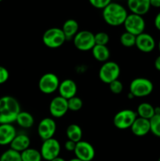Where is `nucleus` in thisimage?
Here are the masks:
<instances>
[{
    "mask_svg": "<svg viewBox=\"0 0 160 161\" xmlns=\"http://www.w3.org/2000/svg\"><path fill=\"white\" fill-rule=\"evenodd\" d=\"M151 132L155 136L160 138V114H155L150 119Z\"/></svg>",
    "mask_w": 160,
    "mask_h": 161,
    "instance_id": "28",
    "label": "nucleus"
},
{
    "mask_svg": "<svg viewBox=\"0 0 160 161\" xmlns=\"http://www.w3.org/2000/svg\"><path fill=\"white\" fill-rule=\"evenodd\" d=\"M61 144L56 138H50L42 142L40 153L42 160L51 161L56 157H60L61 153Z\"/></svg>",
    "mask_w": 160,
    "mask_h": 161,
    "instance_id": "9",
    "label": "nucleus"
},
{
    "mask_svg": "<svg viewBox=\"0 0 160 161\" xmlns=\"http://www.w3.org/2000/svg\"><path fill=\"white\" fill-rule=\"evenodd\" d=\"M17 135L15 127L12 124H0V146L10 145Z\"/></svg>",
    "mask_w": 160,
    "mask_h": 161,
    "instance_id": "17",
    "label": "nucleus"
},
{
    "mask_svg": "<svg viewBox=\"0 0 160 161\" xmlns=\"http://www.w3.org/2000/svg\"><path fill=\"white\" fill-rule=\"evenodd\" d=\"M74 153L82 161H92L95 157V149L90 143L82 140L76 143Z\"/></svg>",
    "mask_w": 160,
    "mask_h": 161,
    "instance_id": "12",
    "label": "nucleus"
},
{
    "mask_svg": "<svg viewBox=\"0 0 160 161\" xmlns=\"http://www.w3.org/2000/svg\"><path fill=\"white\" fill-rule=\"evenodd\" d=\"M154 64H155V68L156 70L159 71L160 72V55L159 56L157 57L156 58H155V63H154Z\"/></svg>",
    "mask_w": 160,
    "mask_h": 161,
    "instance_id": "37",
    "label": "nucleus"
},
{
    "mask_svg": "<svg viewBox=\"0 0 160 161\" xmlns=\"http://www.w3.org/2000/svg\"><path fill=\"white\" fill-rule=\"evenodd\" d=\"M132 133L137 137L145 136L146 135L151 132L150 120L138 117L135 119L133 125L130 127Z\"/></svg>",
    "mask_w": 160,
    "mask_h": 161,
    "instance_id": "18",
    "label": "nucleus"
},
{
    "mask_svg": "<svg viewBox=\"0 0 160 161\" xmlns=\"http://www.w3.org/2000/svg\"><path fill=\"white\" fill-rule=\"evenodd\" d=\"M49 110L53 118H61L68 111L67 100L61 96L53 97L50 103Z\"/></svg>",
    "mask_w": 160,
    "mask_h": 161,
    "instance_id": "13",
    "label": "nucleus"
},
{
    "mask_svg": "<svg viewBox=\"0 0 160 161\" xmlns=\"http://www.w3.org/2000/svg\"><path fill=\"white\" fill-rule=\"evenodd\" d=\"M56 130V124L52 118L45 117L39 122L38 125V135L42 140L53 138Z\"/></svg>",
    "mask_w": 160,
    "mask_h": 161,
    "instance_id": "11",
    "label": "nucleus"
},
{
    "mask_svg": "<svg viewBox=\"0 0 160 161\" xmlns=\"http://www.w3.org/2000/svg\"><path fill=\"white\" fill-rule=\"evenodd\" d=\"M0 161H22L20 153L9 149L3 152L0 156Z\"/></svg>",
    "mask_w": 160,
    "mask_h": 161,
    "instance_id": "26",
    "label": "nucleus"
},
{
    "mask_svg": "<svg viewBox=\"0 0 160 161\" xmlns=\"http://www.w3.org/2000/svg\"><path fill=\"white\" fill-rule=\"evenodd\" d=\"M75 146H76V143L73 141H71V140L67 139L64 143V149L67 152H74Z\"/></svg>",
    "mask_w": 160,
    "mask_h": 161,
    "instance_id": "34",
    "label": "nucleus"
},
{
    "mask_svg": "<svg viewBox=\"0 0 160 161\" xmlns=\"http://www.w3.org/2000/svg\"><path fill=\"white\" fill-rule=\"evenodd\" d=\"M16 123L18 124L19 127H22V128H31L34 125V117L28 112L20 111L16 119Z\"/></svg>",
    "mask_w": 160,
    "mask_h": 161,
    "instance_id": "23",
    "label": "nucleus"
},
{
    "mask_svg": "<svg viewBox=\"0 0 160 161\" xmlns=\"http://www.w3.org/2000/svg\"><path fill=\"white\" fill-rule=\"evenodd\" d=\"M154 25H155V27L156 28V29L160 31V12L158 13L157 15L155 16V20H154Z\"/></svg>",
    "mask_w": 160,
    "mask_h": 161,
    "instance_id": "35",
    "label": "nucleus"
},
{
    "mask_svg": "<svg viewBox=\"0 0 160 161\" xmlns=\"http://www.w3.org/2000/svg\"><path fill=\"white\" fill-rule=\"evenodd\" d=\"M30 144H31V140L28 135L25 134H19L16 135L9 146H10V149L20 153L30 148Z\"/></svg>",
    "mask_w": 160,
    "mask_h": 161,
    "instance_id": "19",
    "label": "nucleus"
},
{
    "mask_svg": "<svg viewBox=\"0 0 160 161\" xmlns=\"http://www.w3.org/2000/svg\"><path fill=\"white\" fill-rule=\"evenodd\" d=\"M136 113L138 117L150 120L155 115V107L147 102H142L138 105Z\"/></svg>",
    "mask_w": 160,
    "mask_h": 161,
    "instance_id": "22",
    "label": "nucleus"
},
{
    "mask_svg": "<svg viewBox=\"0 0 160 161\" xmlns=\"http://www.w3.org/2000/svg\"><path fill=\"white\" fill-rule=\"evenodd\" d=\"M20 105L14 97L9 95L0 97V124H12L20 113Z\"/></svg>",
    "mask_w": 160,
    "mask_h": 161,
    "instance_id": "1",
    "label": "nucleus"
},
{
    "mask_svg": "<svg viewBox=\"0 0 160 161\" xmlns=\"http://www.w3.org/2000/svg\"><path fill=\"white\" fill-rule=\"evenodd\" d=\"M155 114H160V107H155Z\"/></svg>",
    "mask_w": 160,
    "mask_h": 161,
    "instance_id": "39",
    "label": "nucleus"
},
{
    "mask_svg": "<svg viewBox=\"0 0 160 161\" xmlns=\"http://www.w3.org/2000/svg\"><path fill=\"white\" fill-rule=\"evenodd\" d=\"M51 161H66V160H64V158H62V157H56L55 159H53V160H52Z\"/></svg>",
    "mask_w": 160,
    "mask_h": 161,
    "instance_id": "38",
    "label": "nucleus"
},
{
    "mask_svg": "<svg viewBox=\"0 0 160 161\" xmlns=\"http://www.w3.org/2000/svg\"><path fill=\"white\" fill-rule=\"evenodd\" d=\"M68 161H82V160H79V159L76 158V157H75V158L71 159V160H69Z\"/></svg>",
    "mask_w": 160,
    "mask_h": 161,
    "instance_id": "40",
    "label": "nucleus"
},
{
    "mask_svg": "<svg viewBox=\"0 0 160 161\" xmlns=\"http://www.w3.org/2000/svg\"><path fill=\"white\" fill-rule=\"evenodd\" d=\"M123 25L125 31L135 36L144 32L146 27L145 20L143 18V16L134 14H128Z\"/></svg>",
    "mask_w": 160,
    "mask_h": 161,
    "instance_id": "8",
    "label": "nucleus"
},
{
    "mask_svg": "<svg viewBox=\"0 0 160 161\" xmlns=\"http://www.w3.org/2000/svg\"><path fill=\"white\" fill-rule=\"evenodd\" d=\"M93 57L99 62H106L110 58V50L107 46L95 45L92 49Z\"/></svg>",
    "mask_w": 160,
    "mask_h": 161,
    "instance_id": "21",
    "label": "nucleus"
},
{
    "mask_svg": "<svg viewBox=\"0 0 160 161\" xmlns=\"http://www.w3.org/2000/svg\"><path fill=\"white\" fill-rule=\"evenodd\" d=\"M158 51H159V53H160V39H159V41H158Z\"/></svg>",
    "mask_w": 160,
    "mask_h": 161,
    "instance_id": "42",
    "label": "nucleus"
},
{
    "mask_svg": "<svg viewBox=\"0 0 160 161\" xmlns=\"http://www.w3.org/2000/svg\"><path fill=\"white\" fill-rule=\"evenodd\" d=\"M128 98H134V96L131 94V93H129L128 94Z\"/></svg>",
    "mask_w": 160,
    "mask_h": 161,
    "instance_id": "41",
    "label": "nucleus"
},
{
    "mask_svg": "<svg viewBox=\"0 0 160 161\" xmlns=\"http://www.w3.org/2000/svg\"><path fill=\"white\" fill-rule=\"evenodd\" d=\"M136 48L143 53H151L155 48V40L148 33L143 32L136 37Z\"/></svg>",
    "mask_w": 160,
    "mask_h": 161,
    "instance_id": "14",
    "label": "nucleus"
},
{
    "mask_svg": "<svg viewBox=\"0 0 160 161\" xmlns=\"http://www.w3.org/2000/svg\"><path fill=\"white\" fill-rule=\"evenodd\" d=\"M120 67L115 61H106L104 63L99 70V78L106 84H110L111 82L119 80L120 75Z\"/></svg>",
    "mask_w": 160,
    "mask_h": 161,
    "instance_id": "5",
    "label": "nucleus"
},
{
    "mask_svg": "<svg viewBox=\"0 0 160 161\" xmlns=\"http://www.w3.org/2000/svg\"><path fill=\"white\" fill-rule=\"evenodd\" d=\"M67 105H68L69 110L73 112H77L83 108V102L80 97L75 96V97L67 100Z\"/></svg>",
    "mask_w": 160,
    "mask_h": 161,
    "instance_id": "29",
    "label": "nucleus"
},
{
    "mask_svg": "<svg viewBox=\"0 0 160 161\" xmlns=\"http://www.w3.org/2000/svg\"><path fill=\"white\" fill-rule=\"evenodd\" d=\"M78 28L79 26L76 20L74 19H68L64 22L61 29L64 32L66 39H72L79 31Z\"/></svg>",
    "mask_w": 160,
    "mask_h": 161,
    "instance_id": "20",
    "label": "nucleus"
},
{
    "mask_svg": "<svg viewBox=\"0 0 160 161\" xmlns=\"http://www.w3.org/2000/svg\"><path fill=\"white\" fill-rule=\"evenodd\" d=\"M2 1H3V0H0V3H1V2H2Z\"/></svg>",
    "mask_w": 160,
    "mask_h": 161,
    "instance_id": "44",
    "label": "nucleus"
},
{
    "mask_svg": "<svg viewBox=\"0 0 160 161\" xmlns=\"http://www.w3.org/2000/svg\"><path fill=\"white\" fill-rule=\"evenodd\" d=\"M57 91L59 92V96L64 97L66 100H68L76 96L77 85L74 80L66 79L60 83Z\"/></svg>",
    "mask_w": 160,
    "mask_h": 161,
    "instance_id": "15",
    "label": "nucleus"
},
{
    "mask_svg": "<svg viewBox=\"0 0 160 161\" xmlns=\"http://www.w3.org/2000/svg\"><path fill=\"white\" fill-rule=\"evenodd\" d=\"M154 89V85L150 80L138 77L131 81L130 84V93L134 97H144L150 95Z\"/></svg>",
    "mask_w": 160,
    "mask_h": 161,
    "instance_id": "3",
    "label": "nucleus"
},
{
    "mask_svg": "<svg viewBox=\"0 0 160 161\" xmlns=\"http://www.w3.org/2000/svg\"><path fill=\"white\" fill-rule=\"evenodd\" d=\"M109 85V89L114 94H119L123 91V84L122 82L119 80L111 82Z\"/></svg>",
    "mask_w": 160,
    "mask_h": 161,
    "instance_id": "31",
    "label": "nucleus"
},
{
    "mask_svg": "<svg viewBox=\"0 0 160 161\" xmlns=\"http://www.w3.org/2000/svg\"><path fill=\"white\" fill-rule=\"evenodd\" d=\"M20 156L22 161H42V160L40 151L34 148H28L20 153Z\"/></svg>",
    "mask_w": 160,
    "mask_h": 161,
    "instance_id": "25",
    "label": "nucleus"
},
{
    "mask_svg": "<svg viewBox=\"0 0 160 161\" xmlns=\"http://www.w3.org/2000/svg\"><path fill=\"white\" fill-rule=\"evenodd\" d=\"M89 3L96 9H104L111 3V0H89Z\"/></svg>",
    "mask_w": 160,
    "mask_h": 161,
    "instance_id": "32",
    "label": "nucleus"
},
{
    "mask_svg": "<svg viewBox=\"0 0 160 161\" xmlns=\"http://www.w3.org/2000/svg\"><path fill=\"white\" fill-rule=\"evenodd\" d=\"M151 6L155 8H160V0H150Z\"/></svg>",
    "mask_w": 160,
    "mask_h": 161,
    "instance_id": "36",
    "label": "nucleus"
},
{
    "mask_svg": "<svg viewBox=\"0 0 160 161\" xmlns=\"http://www.w3.org/2000/svg\"><path fill=\"white\" fill-rule=\"evenodd\" d=\"M94 40H95V45L107 46L109 42V36L106 32L100 31L97 34H94Z\"/></svg>",
    "mask_w": 160,
    "mask_h": 161,
    "instance_id": "30",
    "label": "nucleus"
},
{
    "mask_svg": "<svg viewBox=\"0 0 160 161\" xmlns=\"http://www.w3.org/2000/svg\"><path fill=\"white\" fill-rule=\"evenodd\" d=\"M67 40L62 29L59 28H51L47 29L42 35L44 45L50 49L59 48Z\"/></svg>",
    "mask_w": 160,
    "mask_h": 161,
    "instance_id": "4",
    "label": "nucleus"
},
{
    "mask_svg": "<svg viewBox=\"0 0 160 161\" xmlns=\"http://www.w3.org/2000/svg\"><path fill=\"white\" fill-rule=\"evenodd\" d=\"M128 16L126 9L118 3L111 2L102 11V17L105 23L112 27L123 25Z\"/></svg>",
    "mask_w": 160,
    "mask_h": 161,
    "instance_id": "2",
    "label": "nucleus"
},
{
    "mask_svg": "<svg viewBox=\"0 0 160 161\" xmlns=\"http://www.w3.org/2000/svg\"><path fill=\"white\" fill-rule=\"evenodd\" d=\"M9 72L7 69L0 65V85L6 83L9 80Z\"/></svg>",
    "mask_w": 160,
    "mask_h": 161,
    "instance_id": "33",
    "label": "nucleus"
},
{
    "mask_svg": "<svg viewBox=\"0 0 160 161\" xmlns=\"http://www.w3.org/2000/svg\"><path fill=\"white\" fill-rule=\"evenodd\" d=\"M72 39L75 48L80 51H89L95 46L94 34L87 30L79 31Z\"/></svg>",
    "mask_w": 160,
    "mask_h": 161,
    "instance_id": "7",
    "label": "nucleus"
},
{
    "mask_svg": "<svg viewBox=\"0 0 160 161\" xmlns=\"http://www.w3.org/2000/svg\"><path fill=\"white\" fill-rule=\"evenodd\" d=\"M158 161H160V157H159V158H158Z\"/></svg>",
    "mask_w": 160,
    "mask_h": 161,
    "instance_id": "43",
    "label": "nucleus"
},
{
    "mask_svg": "<svg viewBox=\"0 0 160 161\" xmlns=\"http://www.w3.org/2000/svg\"><path fill=\"white\" fill-rule=\"evenodd\" d=\"M137 118L136 112L131 109H122L118 112L113 118V124L119 130H126L131 127Z\"/></svg>",
    "mask_w": 160,
    "mask_h": 161,
    "instance_id": "6",
    "label": "nucleus"
},
{
    "mask_svg": "<svg viewBox=\"0 0 160 161\" xmlns=\"http://www.w3.org/2000/svg\"><path fill=\"white\" fill-rule=\"evenodd\" d=\"M127 6L131 14L144 16L150 10V0H127Z\"/></svg>",
    "mask_w": 160,
    "mask_h": 161,
    "instance_id": "16",
    "label": "nucleus"
},
{
    "mask_svg": "<svg viewBox=\"0 0 160 161\" xmlns=\"http://www.w3.org/2000/svg\"><path fill=\"white\" fill-rule=\"evenodd\" d=\"M136 36L125 31L121 35L120 42L123 47H132L135 46V43H136Z\"/></svg>",
    "mask_w": 160,
    "mask_h": 161,
    "instance_id": "27",
    "label": "nucleus"
},
{
    "mask_svg": "<svg viewBox=\"0 0 160 161\" xmlns=\"http://www.w3.org/2000/svg\"><path fill=\"white\" fill-rule=\"evenodd\" d=\"M66 136L67 139L75 142V143L82 141L83 138V130L78 124H70L66 129Z\"/></svg>",
    "mask_w": 160,
    "mask_h": 161,
    "instance_id": "24",
    "label": "nucleus"
},
{
    "mask_svg": "<svg viewBox=\"0 0 160 161\" xmlns=\"http://www.w3.org/2000/svg\"><path fill=\"white\" fill-rule=\"evenodd\" d=\"M60 80L57 75L52 72H48L41 76L39 80V89L42 94H51L58 90Z\"/></svg>",
    "mask_w": 160,
    "mask_h": 161,
    "instance_id": "10",
    "label": "nucleus"
}]
</instances>
